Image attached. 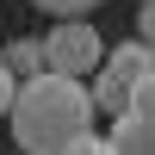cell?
Instances as JSON below:
<instances>
[{
  "instance_id": "obj_1",
  "label": "cell",
  "mask_w": 155,
  "mask_h": 155,
  "mask_svg": "<svg viewBox=\"0 0 155 155\" xmlns=\"http://www.w3.org/2000/svg\"><path fill=\"white\" fill-rule=\"evenodd\" d=\"M93 93L87 81H68V74H31L19 81V99H12L6 124H12V149L19 155H62L74 137L93 130Z\"/></svg>"
},
{
  "instance_id": "obj_2",
  "label": "cell",
  "mask_w": 155,
  "mask_h": 155,
  "mask_svg": "<svg viewBox=\"0 0 155 155\" xmlns=\"http://www.w3.org/2000/svg\"><path fill=\"white\" fill-rule=\"evenodd\" d=\"M155 68V56H149V44L143 37H130V44H118V50H106V62H99L93 74H87V93H93V112H106V118H118L124 106H130V87L143 81V74Z\"/></svg>"
},
{
  "instance_id": "obj_3",
  "label": "cell",
  "mask_w": 155,
  "mask_h": 155,
  "mask_svg": "<svg viewBox=\"0 0 155 155\" xmlns=\"http://www.w3.org/2000/svg\"><path fill=\"white\" fill-rule=\"evenodd\" d=\"M99 62H106V37H99L87 19H56V25L44 31V68H50V74L87 81Z\"/></svg>"
},
{
  "instance_id": "obj_4",
  "label": "cell",
  "mask_w": 155,
  "mask_h": 155,
  "mask_svg": "<svg viewBox=\"0 0 155 155\" xmlns=\"http://www.w3.org/2000/svg\"><path fill=\"white\" fill-rule=\"evenodd\" d=\"M106 143L118 155H155V118H137V112H118L106 130Z\"/></svg>"
},
{
  "instance_id": "obj_5",
  "label": "cell",
  "mask_w": 155,
  "mask_h": 155,
  "mask_svg": "<svg viewBox=\"0 0 155 155\" xmlns=\"http://www.w3.org/2000/svg\"><path fill=\"white\" fill-rule=\"evenodd\" d=\"M6 62L12 74H19V81H31V74H44V44H6Z\"/></svg>"
},
{
  "instance_id": "obj_6",
  "label": "cell",
  "mask_w": 155,
  "mask_h": 155,
  "mask_svg": "<svg viewBox=\"0 0 155 155\" xmlns=\"http://www.w3.org/2000/svg\"><path fill=\"white\" fill-rule=\"evenodd\" d=\"M37 12H50V19H87V12H99L106 0H31Z\"/></svg>"
},
{
  "instance_id": "obj_7",
  "label": "cell",
  "mask_w": 155,
  "mask_h": 155,
  "mask_svg": "<svg viewBox=\"0 0 155 155\" xmlns=\"http://www.w3.org/2000/svg\"><path fill=\"white\" fill-rule=\"evenodd\" d=\"M124 112H137V118H155V68L130 87V106H124Z\"/></svg>"
},
{
  "instance_id": "obj_8",
  "label": "cell",
  "mask_w": 155,
  "mask_h": 155,
  "mask_svg": "<svg viewBox=\"0 0 155 155\" xmlns=\"http://www.w3.org/2000/svg\"><path fill=\"white\" fill-rule=\"evenodd\" d=\"M62 155H118V149H112V143H106L99 130H87V137H74V143L62 149Z\"/></svg>"
},
{
  "instance_id": "obj_9",
  "label": "cell",
  "mask_w": 155,
  "mask_h": 155,
  "mask_svg": "<svg viewBox=\"0 0 155 155\" xmlns=\"http://www.w3.org/2000/svg\"><path fill=\"white\" fill-rule=\"evenodd\" d=\"M12 99H19V74H12L6 62H0V118L12 112Z\"/></svg>"
},
{
  "instance_id": "obj_10",
  "label": "cell",
  "mask_w": 155,
  "mask_h": 155,
  "mask_svg": "<svg viewBox=\"0 0 155 155\" xmlns=\"http://www.w3.org/2000/svg\"><path fill=\"white\" fill-rule=\"evenodd\" d=\"M137 37H143V44H155V0H143V6H137Z\"/></svg>"
},
{
  "instance_id": "obj_11",
  "label": "cell",
  "mask_w": 155,
  "mask_h": 155,
  "mask_svg": "<svg viewBox=\"0 0 155 155\" xmlns=\"http://www.w3.org/2000/svg\"><path fill=\"white\" fill-rule=\"evenodd\" d=\"M137 6H143V0H137Z\"/></svg>"
}]
</instances>
